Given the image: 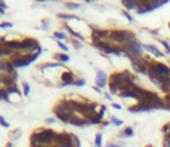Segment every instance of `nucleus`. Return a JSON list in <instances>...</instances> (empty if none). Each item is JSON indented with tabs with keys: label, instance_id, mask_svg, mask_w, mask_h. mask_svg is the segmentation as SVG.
Instances as JSON below:
<instances>
[{
	"label": "nucleus",
	"instance_id": "1",
	"mask_svg": "<svg viewBox=\"0 0 170 147\" xmlns=\"http://www.w3.org/2000/svg\"><path fill=\"white\" fill-rule=\"evenodd\" d=\"M135 33L133 31H127V29H112L110 33V40L109 43L116 46H124L127 43L135 40Z\"/></svg>",
	"mask_w": 170,
	"mask_h": 147
},
{
	"label": "nucleus",
	"instance_id": "2",
	"mask_svg": "<svg viewBox=\"0 0 170 147\" xmlns=\"http://www.w3.org/2000/svg\"><path fill=\"white\" fill-rule=\"evenodd\" d=\"M41 54H20L18 51L13 54V57H10V63L14 65L15 69L25 68V67L31 65L33 61H37Z\"/></svg>",
	"mask_w": 170,
	"mask_h": 147
},
{
	"label": "nucleus",
	"instance_id": "3",
	"mask_svg": "<svg viewBox=\"0 0 170 147\" xmlns=\"http://www.w3.org/2000/svg\"><path fill=\"white\" fill-rule=\"evenodd\" d=\"M24 51V54H42V47L41 43L35 38H24L20 42V50Z\"/></svg>",
	"mask_w": 170,
	"mask_h": 147
},
{
	"label": "nucleus",
	"instance_id": "4",
	"mask_svg": "<svg viewBox=\"0 0 170 147\" xmlns=\"http://www.w3.org/2000/svg\"><path fill=\"white\" fill-rule=\"evenodd\" d=\"M38 130V135H39V140L42 146H55V139L57 132L50 128H39Z\"/></svg>",
	"mask_w": 170,
	"mask_h": 147
},
{
	"label": "nucleus",
	"instance_id": "5",
	"mask_svg": "<svg viewBox=\"0 0 170 147\" xmlns=\"http://www.w3.org/2000/svg\"><path fill=\"white\" fill-rule=\"evenodd\" d=\"M55 112H60V114H67V115H71L74 117V110H73V105H71V100H67V99H61L57 101V104L53 107V114Z\"/></svg>",
	"mask_w": 170,
	"mask_h": 147
},
{
	"label": "nucleus",
	"instance_id": "6",
	"mask_svg": "<svg viewBox=\"0 0 170 147\" xmlns=\"http://www.w3.org/2000/svg\"><path fill=\"white\" fill-rule=\"evenodd\" d=\"M152 67L155 68L156 74L160 76L162 81H166V79L170 78V67L164 63H160V61H156V60H152L151 61Z\"/></svg>",
	"mask_w": 170,
	"mask_h": 147
},
{
	"label": "nucleus",
	"instance_id": "7",
	"mask_svg": "<svg viewBox=\"0 0 170 147\" xmlns=\"http://www.w3.org/2000/svg\"><path fill=\"white\" fill-rule=\"evenodd\" d=\"M124 47L128 50V54H133V56H135L137 58H141V60H142V58L145 57V54H144L145 50H144L142 45H141L137 39L130 42V43H127V45H124Z\"/></svg>",
	"mask_w": 170,
	"mask_h": 147
},
{
	"label": "nucleus",
	"instance_id": "8",
	"mask_svg": "<svg viewBox=\"0 0 170 147\" xmlns=\"http://www.w3.org/2000/svg\"><path fill=\"white\" fill-rule=\"evenodd\" d=\"M110 29H102V28H96L91 32V39L92 42H109L110 40Z\"/></svg>",
	"mask_w": 170,
	"mask_h": 147
},
{
	"label": "nucleus",
	"instance_id": "9",
	"mask_svg": "<svg viewBox=\"0 0 170 147\" xmlns=\"http://www.w3.org/2000/svg\"><path fill=\"white\" fill-rule=\"evenodd\" d=\"M60 87H66V86H74V82L77 81V76L73 71L70 69H66V71L61 72L60 75Z\"/></svg>",
	"mask_w": 170,
	"mask_h": 147
},
{
	"label": "nucleus",
	"instance_id": "10",
	"mask_svg": "<svg viewBox=\"0 0 170 147\" xmlns=\"http://www.w3.org/2000/svg\"><path fill=\"white\" fill-rule=\"evenodd\" d=\"M95 86H98L99 89H105L106 86H109V75L105 71L99 69L96 72V78H95Z\"/></svg>",
	"mask_w": 170,
	"mask_h": 147
},
{
	"label": "nucleus",
	"instance_id": "11",
	"mask_svg": "<svg viewBox=\"0 0 170 147\" xmlns=\"http://www.w3.org/2000/svg\"><path fill=\"white\" fill-rule=\"evenodd\" d=\"M128 111L133 112V114H137V112H151V111H155V108L152 107V105H145V104L137 103V104H134V105H130Z\"/></svg>",
	"mask_w": 170,
	"mask_h": 147
},
{
	"label": "nucleus",
	"instance_id": "12",
	"mask_svg": "<svg viewBox=\"0 0 170 147\" xmlns=\"http://www.w3.org/2000/svg\"><path fill=\"white\" fill-rule=\"evenodd\" d=\"M92 46H94L95 49H98L99 51H102L103 54H106V56L112 54L113 45L109 42H92Z\"/></svg>",
	"mask_w": 170,
	"mask_h": 147
},
{
	"label": "nucleus",
	"instance_id": "13",
	"mask_svg": "<svg viewBox=\"0 0 170 147\" xmlns=\"http://www.w3.org/2000/svg\"><path fill=\"white\" fill-rule=\"evenodd\" d=\"M106 111H107L106 105L102 104V107H100V111L98 112V114L95 115V117L92 118L91 121H89V123H91V125H99L100 126V123L105 121V114H106Z\"/></svg>",
	"mask_w": 170,
	"mask_h": 147
},
{
	"label": "nucleus",
	"instance_id": "14",
	"mask_svg": "<svg viewBox=\"0 0 170 147\" xmlns=\"http://www.w3.org/2000/svg\"><path fill=\"white\" fill-rule=\"evenodd\" d=\"M142 47H144V50H145V51L151 53L152 56H155V57H158V58H163L164 56H166V54H164L163 51L159 50L155 45H142Z\"/></svg>",
	"mask_w": 170,
	"mask_h": 147
},
{
	"label": "nucleus",
	"instance_id": "15",
	"mask_svg": "<svg viewBox=\"0 0 170 147\" xmlns=\"http://www.w3.org/2000/svg\"><path fill=\"white\" fill-rule=\"evenodd\" d=\"M63 29H64V31H67V32L70 33V36L73 38V39L79 40V42H82V40L85 39V38H84V35H81V33H79V32H77V31H74L73 28L70 27V25L67 24V22H63Z\"/></svg>",
	"mask_w": 170,
	"mask_h": 147
},
{
	"label": "nucleus",
	"instance_id": "16",
	"mask_svg": "<svg viewBox=\"0 0 170 147\" xmlns=\"http://www.w3.org/2000/svg\"><path fill=\"white\" fill-rule=\"evenodd\" d=\"M70 125L77 126V128H84V126H88V125H91V123H89L88 119H85V118L74 115V117L71 118V121H70Z\"/></svg>",
	"mask_w": 170,
	"mask_h": 147
},
{
	"label": "nucleus",
	"instance_id": "17",
	"mask_svg": "<svg viewBox=\"0 0 170 147\" xmlns=\"http://www.w3.org/2000/svg\"><path fill=\"white\" fill-rule=\"evenodd\" d=\"M20 42L21 40H6V42L3 43V46L6 49H9V50H11L13 53H17V51L20 50Z\"/></svg>",
	"mask_w": 170,
	"mask_h": 147
},
{
	"label": "nucleus",
	"instance_id": "18",
	"mask_svg": "<svg viewBox=\"0 0 170 147\" xmlns=\"http://www.w3.org/2000/svg\"><path fill=\"white\" fill-rule=\"evenodd\" d=\"M134 135H135V133H134L133 126H126L124 129L117 135V139H128V138H133Z\"/></svg>",
	"mask_w": 170,
	"mask_h": 147
},
{
	"label": "nucleus",
	"instance_id": "19",
	"mask_svg": "<svg viewBox=\"0 0 170 147\" xmlns=\"http://www.w3.org/2000/svg\"><path fill=\"white\" fill-rule=\"evenodd\" d=\"M53 60H55L56 63L66 64L70 61V56H67V53H55L53 54Z\"/></svg>",
	"mask_w": 170,
	"mask_h": 147
},
{
	"label": "nucleus",
	"instance_id": "20",
	"mask_svg": "<svg viewBox=\"0 0 170 147\" xmlns=\"http://www.w3.org/2000/svg\"><path fill=\"white\" fill-rule=\"evenodd\" d=\"M122 4H123V7H124L126 9V11H134V10H135V11H137V9H138V2H128V0H123L122 2Z\"/></svg>",
	"mask_w": 170,
	"mask_h": 147
},
{
	"label": "nucleus",
	"instance_id": "21",
	"mask_svg": "<svg viewBox=\"0 0 170 147\" xmlns=\"http://www.w3.org/2000/svg\"><path fill=\"white\" fill-rule=\"evenodd\" d=\"M38 146H41L39 135H38V130H33L29 135V147H38Z\"/></svg>",
	"mask_w": 170,
	"mask_h": 147
},
{
	"label": "nucleus",
	"instance_id": "22",
	"mask_svg": "<svg viewBox=\"0 0 170 147\" xmlns=\"http://www.w3.org/2000/svg\"><path fill=\"white\" fill-rule=\"evenodd\" d=\"M57 18H60V20H63V21H81V18L77 17V15L74 14H67V13H59L57 14Z\"/></svg>",
	"mask_w": 170,
	"mask_h": 147
},
{
	"label": "nucleus",
	"instance_id": "23",
	"mask_svg": "<svg viewBox=\"0 0 170 147\" xmlns=\"http://www.w3.org/2000/svg\"><path fill=\"white\" fill-rule=\"evenodd\" d=\"M120 97H123V99H134V100H140V96H138L135 92H133V90H126V92H122V93L118 94Z\"/></svg>",
	"mask_w": 170,
	"mask_h": 147
},
{
	"label": "nucleus",
	"instance_id": "24",
	"mask_svg": "<svg viewBox=\"0 0 170 147\" xmlns=\"http://www.w3.org/2000/svg\"><path fill=\"white\" fill-rule=\"evenodd\" d=\"M55 118L59 121H61L63 123H70L71 121V115H67V114H60V112H55Z\"/></svg>",
	"mask_w": 170,
	"mask_h": 147
},
{
	"label": "nucleus",
	"instance_id": "25",
	"mask_svg": "<svg viewBox=\"0 0 170 147\" xmlns=\"http://www.w3.org/2000/svg\"><path fill=\"white\" fill-rule=\"evenodd\" d=\"M53 38H55L57 42H63V40H67V35L63 32V31H56L53 33Z\"/></svg>",
	"mask_w": 170,
	"mask_h": 147
},
{
	"label": "nucleus",
	"instance_id": "26",
	"mask_svg": "<svg viewBox=\"0 0 170 147\" xmlns=\"http://www.w3.org/2000/svg\"><path fill=\"white\" fill-rule=\"evenodd\" d=\"M102 144H103V136L100 132H98L95 135V147H102Z\"/></svg>",
	"mask_w": 170,
	"mask_h": 147
},
{
	"label": "nucleus",
	"instance_id": "27",
	"mask_svg": "<svg viewBox=\"0 0 170 147\" xmlns=\"http://www.w3.org/2000/svg\"><path fill=\"white\" fill-rule=\"evenodd\" d=\"M158 42L163 46V49H164V51H166L167 56H170V43L167 42V40H164V39H158Z\"/></svg>",
	"mask_w": 170,
	"mask_h": 147
},
{
	"label": "nucleus",
	"instance_id": "28",
	"mask_svg": "<svg viewBox=\"0 0 170 147\" xmlns=\"http://www.w3.org/2000/svg\"><path fill=\"white\" fill-rule=\"evenodd\" d=\"M110 123H112V125H114V126H123V119H120V118H117V117H114V115H112V117H110Z\"/></svg>",
	"mask_w": 170,
	"mask_h": 147
},
{
	"label": "nucleus",
	"instance_id": "29",
	"mask_svg": "<svg viewBox=\"0 0 170 147\" xmlns=\"http://www.w3.org/2000/svg\"><path fill=\"white\" fill-rule=\"evenodd\" d=\"M29 92H31V86H29V83L28 82H22V94H24L25 97H28L29 96Z\"/></svg>",
	"mask_w": 170,
	"mask_h": 147
},
{
	"label": "nucleus",
	"instance_id": "30",
	"mask_svg": "<svg viewBox=\"0 0 170 147\" xmlns=\"http://www.w3.org/2000/svg\"><path fill=\"white\" fill-rule=\"evenodd\" d=\"M64 6H66L68 10H78L79 7H81V4H79V3H71V2H66Z\"/></svg>",
	"mask_w": 170,
	"mask_h": 147
},
{
	"label": "nucleus",
	"instance_id": "31",
	"mask_svg": "<svg viewBox=\"0 0 170 147\" xmlns=\"http://www.w3.org/2000/svg\"><path fill=\"white\" fill-rule=\"evenodd\" d=\"M20 136H21V129H14L13 132H10V139L13 140H15V139H18Z\"/></svg>",
	"mask_w": 170,
	"mask_h": 147
},
{
	"label": "nucleus",
	"instance_id": "32",
	"mask_svg": "<svg viewBox=\"0 0 170 147\" xmlns=\"http://www.w3.org/2000/svg\"><path fill=\"white\" fill-rule=\"evenodd\" d=\"M122 15L126 18V20H127L128 22H134V17H133V15H131L128 11H126V10H123V11H122Z\"/></svg>",
	"mask_w": 170,
	"mask_h": 147
},
{
	"label": "nucleus",
	"instance_id": "33",
	"mask_svg": "<svg viewBox=\"0 0 170 147\" xmlns=\"http://www.w3.org/2000/svg\"><path fill=\"white\" fill-rule=\"evenodd\" d=\"M162 133H163V136H167L170 133V122L164 123V125L162 126Z\"/></svg>",
	"mask_w": 170,
	"mask_h": 147
},
{
	"label": "nucleus",
	"instance_id": "34",
	"mask_svg": "<svg viewBox=\"0 0 170 147\" xmlns=\"http://www.w3.org/2000/svg\"><path fill=\"white\" fill-rule=\"evenodd\" d=\"M85 83H87V81H85L84 78H77V81L74 82V86H77V87H82V86H85Z\"/></svg>",
	"mask_w": 170,
	"mask_h": 147
},
{
	"label": "nucleus",
	"instance_id": "35",
	"mask_svg": "<svg viewBox=\"0 0 170 147\" xmlns=\"http://www.w3.org/2000/svg\"><path fill=\"white\" fill-rule=\"evenodd\" d=\"M14 27V24L13 22H0V29H10V28Z\"/></svg>",
	"mask_w": 170,
	"mask_h": 147
},
{
	"label": "nucleus",
	"instance_id": "36",
	"mask_svg": "<svg viewBox=\"0 0 170 147\" xmlns=\"http://www.w3.org/2000/svg\"><path fill=\"white\" fill-rule=\"evenodd\" d=\"M0 125L3 126V128H6V129H9V128H10V123L7 122L6 118H4L3 115H0Z\"/></svg>",
	"mask_w": 170,
	"mask_h": 147
},
{
	"label": "nucleus",
	"instance_id": "37",
	"mask_svg": "<svg viewBox=\"0 0 170 147\" xmlns=\"http://www.w3.org/2000/svg\"><path fill=\"white\" fill-rule=\"evenodd\" d=\"M41 28H42L43 31L49 29V21H48V20H42V21H41Z\"/></svg>",
	"mask_w": 170,
	"mask_h": 147
},
{
	"label": "nucleus",
	"instance_id": "38",
	"mask_svg": "<svg viewBox=\"0 0 170 147\" xmlns=\"http://www.w3.org/2000/svg\"><path fill=\"white\" fill-rule=\"evenodd\" d=\"M57 46L60 47V50H63V53H67V51H68V46L64 45L63 42H57Z\"/></svg>",
	"mask_w": 170,
	"mask_h": 147
},
{
	"label": "nucleus",
	"instance_id": "39",
	"mask_svg": "<svg viewBox=\"0 0 170 147\" xmlns=\"http://www.w3.org/2000/svg\"><path fill=\"white\" fill-rule=\"evenodd\" d=\"M163 99H164V103H166V110H167V111H170V93L166 94Z\"/></svg>",
	"mask_w": 170,
	"mask_h": 147
},
{
	"label": "nucleus",
	"instance_id": "40",
	"mask_svg": "<svg viewBox=\"0 0 170 147\" xmlns=\"http://www.w3.org/2000/svg\"><path fill=\"white\" fill-rule=\"evenodd\" d=\"M162 147H170V139L164 136L163 138V143H162Z\"/></svg>",
	"mask_w": 170,
	"mask_h": 147
},
{
	"label": "nucleus",
	"instance_id": "41",
	"mask_svg": "<svg viewBox=\"0 0 170 147\" xmlns=\"http://www.w3.org/2000/svg\"><path fill=\"white\" fill-rule=\"evenodd\" d=\"M56 122V118H46L45 119V123H49V125H50V123H55Z\"/></svg>",
	"mask_w": 170,
	"mask_h": 147
},
{
	"label": "nucleus",
	"instance_id": "42",
	"mask_svg": "<svg viewBox=\"0 0 170 147\" xmlns=\"http://www.w3.org/2000/svg\"><path fill=\"white\" fill-rule=\"evenodd\" d=\"M0 9H2V10H7V9H9V6L4 3L3 0H0Z\"/></svg>",
	"mask_w": 170,
	"mask_h": 147
},
{
	"label": "nucleus",
	"instance_id": "43",
	"mask_svg": "<svg viewBox=\"0 0 170 147\" xmlns=\"http://www.w3.org/2000/svg\"><path fill=\"white\" fill-rule=\"evenodd\" d=\"M73 45L75 49H81V42L79 40H73Z\"/></svg>",
	"mask_w": 170,
	"mask_h": 147
},
{
	"label": "nucleus",
	"instance_id": "44",
	"mask_svg": "<svg viewBox=\"0 0 170 147\" xmlns=\"http://www.w3.org/2000/svg\"><path fill=\"white\" fill-rule=\"evenodd\" d=\"M110 125V121H103V122L100 123V128H107Z\"/></svg>",
	"mask_w": 170,
	"mask_h": 147
},
{
	"label": "nucleus",
	"instance_id": "45",
	"mask_svg": "<svg viewBox=\"0 0 170 147\" xmlns=\"http://www.w3.org/2000/svg\"><path fill=\"white\" fill-rule=\"evenodd\" d=\"M112 107L116 108V110H122V105L117 104V103H112Z\"/></svg>",
	"mask_w": 170,
	"mask_h": 147
},
{
	"label": "nucleus",
	"instance_id": "46",
	"mask_svg": "<svg viewBox=\"0 0 170 147\" xmlns=\"http://www.w3.org/2000/svg\"><path fill=\"white\" fill-rule=\"evenodd\" d=\"M106 147H122L118 143H109V144H106Z\"/></svg>",
	"mask_w": 170,
	"mask_h": 147
},
{
	"label": "nucleus",
	"instance_id": "47",
	"mask_svg": "<svg viewBox=\"0 0 170 147\" xmlns=\"http://www.w3.org/2000/svg\"><path fill=\"white\" fill-rule=\"evenodd\" d=\"M103 96H105V99H106V100H110V101H112V94H110V93H103Z\"/></svg>",
	"mask_w": 170,
	"mask_h": 147
},
{
	"label": "nucleus",
	"instance_id": "48",
	"mask_svg": "<svg viewBox=\"0 0 170 147\" xmlns=\"http://www.w3.org/2000/svg\"><path fill=\"white\" fill-rule=\"evenodd\" d=\"M151 35H153V36H158V35H159V31H158V29H153V31H151Z\"/></svg>",
	"mask_w": 170,
	"mask_h": 147
},
{
	"label": "nucleus",
	"instance_id": "49",
	"mask_svg": "<svg viewBox=\"0 0 170 147\" xmlns=\"http://www.w3.org/2000/svg\"><path fill=\"white\" fill-rule=\"evenodd\" d=\"M92 89H94L95 92H96V93H102V89H99V87H98V86H94V87H92Z\"/></svg>",
	"mask_w": 170,
	"mask_h": 147
},
{
	"label": "nucleus",
	"instance_id": "50",
	"mask_svg": "<svg viewBox=\"0 0 170 147\" xmlns=\"http://www.w3.org/2000/svg\"><path fill=\"white\" fill-rule=\"evenodd\" d=\"M0 87H3V74H0Z\"/></svg>",
	"mask_w": 170,
	"mask_h": 147
},
{
	"label": "nucleus",
	"instance_id": "51",
	"mask_svg": "<svg viewBox=\"0 0 170 147\" xmlns=\"http://www.w3.org/2000/svg\"><path fill=\"white\" fill-rule=\"evenodd\" d=\"M4 147H13V141H7L6 146H4Z\"/></svg>",
	"mask_w": 170,
	"mask_h": 147
},
{
	"label": "nucleus",
	"instance_id": "52",
	"mask_svg": "<svg viewBox=\"0 0 170 147\" xmlns=\"http://www.w3.org/2000/svg\"><path fill=\"white\" fill-rule=\"evenodd\" d=\"M167 28H169V31H170V21L167 22Z\"/></svg>",
	"mask_w": 170,
	"mask_h": 147
},
{
	"label": "nucleus",
	"instance_id": "53",
	"mask_svg": "<svg viewBox=\"0 0 170 147\" xmlns=\"http://www.w3.org/2000/svg\"><path fill=\"white\" fill-rule=\"evenodd\" d=\"M145 147H153V146H152V144H146Z\"/></svg>",
	"mask_w": 170,
	"mask_h": 147
},
{
	"label": "nucleus",
	"instance_id": "54",
	"mask_svg": "<svg viewBox=\"0 0 170 147\" xmlns=\"http://www.w3.org/2000/svg\"><path fill=\"white\" fill-rule=\"evenodd\" d=\"M166 138H169V139H170V133H169V135H167V136H166Z\"/></svg>",
	"mask_w": 170,
	"mask_h": 147
}]
</instances>
